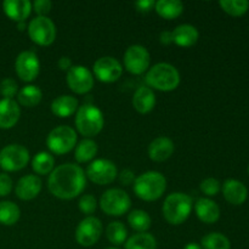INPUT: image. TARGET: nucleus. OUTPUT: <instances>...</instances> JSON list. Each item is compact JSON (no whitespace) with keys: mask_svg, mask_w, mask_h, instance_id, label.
<instances>
[{"mask_svg":"<svg viewBox=\"0 0 249 249\" xmlns=\"http://www.w3.org/2000/svg\"><path fill=\"white\" fill-rule=\"evenodd\" d=\"M97 143L91 139H84L75 147L74 158L78 163H87L97 155Z\"/></svg>","mask_w":249,"mask_h":249,"instance_id":"cd10ccee","label":"nucleus"},{"mask_svg":"<svg viewBox=\"0 0 249 249\" xmlns=\"http://www.w3.org/2000/svg\"><path fill=\"white\" fill-rule=\"evenodd\" d=\"M160 43L164 44V45H169V44H172L173 43V32H169V31L162 32L160 36Z\"/></svg>","mask_w":249,"mask_h":249,"instance_id":"37998d69","label":"nucleus"},{"mask_svg":"<svg viewBox=\"0 0 249 249\" xmlns=\"http://www.w3.org/2000/svg\"><path fill=\"white\" fill-rule=\"evenodd\" d=\"M145 80L148 88L160 91H173L180 84V73L170 63H156L146 73Z\"/></svg>","mask_w":249,"mask_h":249,"instance_id":"7ed1b4c3","label":"nucleus"},{"mask_svg":"<svg viewBox=\"0 0 249 249\" xmlns=\"http://www.w3.org/2000/svg\"><path fill=\"white\" fill-rule=\"evenodd\" d=\"M196 215L202 223L214 224L220 218V208L211 198H199L195 204Z\"/></svg>","mask_w":249,"mask_h":249,"instance_id":"412c9836","label":"nucleus"},{"mask_svg":"<svg viewBox=\"0 0 249 249\" xmlns=\"http://www.w3.org/2000/svg\"><path fill=\"white\" fill-rule=\"evenodd\" d=\"M2 10L9 18L15 22H24L32 12V2L29 0H5Z\"/></svg>","mask_w":249,"mask_h":249,"instance_id":"aec40b11","label":"nucleus"},{"mask_svg":"<svg viewBox=\"0 0 249 249\" xmlns=\"http://www.w3.org/2000/svg\"><path fill=\"white\" fill-rule=\"evenodd\" d=\"M49 191L60 199H73L87 186V177L79 165L65 163L56 167L49 175Z\"/></svg>","mask_w":249,"mask_h":249,"instance_id":"f257e3e1","label":"nucleus"},{"mask_svg":"<svg viewBox=\"0 0 249 249\" xmlns=\"http://www.w3.org/2000/svg\"><path fill=\"white\" fill-rule=\"evenodd\" d=\"M167 189V180L160 172H146L139 175L134 181V192L140 199L146 202L157 201Z\"/></svg>","mask_w":249,"mask_h":249,"instance_id":"f03ea898","label":"nucleus"},{"mask_svg":"<svg viewBox=\"0 0 249 249\" xmlns=\"http://www.w3.org/2000/svg\"><path fill=\"white\" fill-rule=\"evenodd\" d=\"M87 177L97 185H108L118 177L116 164L109 160H95L88 165Z\"/></svg>","mask_w":249,"mask_h":249,"instance_id":"9b49d317","label":"nucleus"},{"mask_svg":"<svg viewBox=\"0 0 249 249\" xmlns=\"http://www.w3.org/2000/svg\"><path fill=\"white\" fill-rule=\"evenodd\" d=\"M57 66L61 71H67L68 72V71L72 68L73 63H72V60H71L70 57H67V56H62V57L58 60Z\"/></svg>","mask_w":249,"mask_h":249,"instance_id":"79ce46f5","label":"nucleus"},{"mask_svg":"<svg viewBox=\"0 0 249 249\" xmlns=\"http://www.w3.org/2000/svg\"><path fill=\"white\" fill-rule=\"evenodd\" d=\"M17 28H18L19 31H24V28H26V23H24V22H18V23H17Z\"/></svg>","mask_w":249,"mask_h":249,"instance_id":"a18cd8bd","label":"nucleus"},{"mask_svg":"<svg viewBox=\"0 0 249 249\" xmlns=\"http://www.w3.org/2000/svg\"><path fill=\"white\" fill-rule=\"evenodd\" d=\"M174 142L167 136L155 139L148 146V156L153 162H164L174 153Z\"/></svg>","mask_w":249,"mask_h":249,"instance_id":"6ab92c4d","label":"nucleus"},{"mask_svg":"<svg viewBox=\"0 0 249 249\" xmlns=\"http://www.w3.org/2000/svg\"><path fill=\"white\" fill-rule=\"evenodd\" d=\"M51 7L53 2L50 0H36L32 4V10H34L38 16H46L51 11Z\"/></svg>","mask_w":249,"mask_h":249,"instance_id":"4c0bfd02","label":"nucleus"},{"mask_svg":"<svg viewBox=\"0 0 249 249\" xmlns=\"http://www.w3.org/2000/svg\"><path fill=\"white\" fill-rule=\"evenodd\" d=\"M12 179L10 178V175L1 173L0 174V197H5L7 195H10L12 190Z\"/></svg>","mask_w":249,"mask_h":249,"instance_id":"58836bf2","label":"nucleus"},{"mask_svg":"<svg viewBox=\"0 0 249 249\" xmlns=\"http://www.w3.org/2000/svg\"><path fill=\"white\" fill-rule=\"evenodd\" d=\"M201 187V191L203 192L207 196H216L219 194V191L221 190V185L219 182V180H216L215 178H207L199 185Z\"/></svg>","mask_w":249,"mask_h":249,"instance_id":"c9c22d12","label":"nucleus"},{"mask_svg":"<svg viewBox=\"0 0 249 249\" xmlns=\"http://www.w3.org/2000/svg\"><path fill=\"white\" fill-rule=\"evenodd\" d=\"M151 56L147 49L142 45H131L124 53V66L129 73L140 75L150 68Z\"/></svg>","mask_w":249,"mask_h":249,"instance_id":"9d476101","label":"nucleus"},{"mask_svg":"<svg viewBox=\"0 0 249 249\" xmlns=\"http://www.w3.org/2000/svg\"><path fill=\"white\" fill-rule=\"evenodd\" d=\"M199 33L191 24H180L173 31V43L181 48H190L198 40Z\"/></svg>","mask_w":249,"mask_h":249,"instance_id":"b1692460","label":"nucleus"},{"mask_svg":"<svg viewBox=\"0 0 249 249\" xmlns=\"http://www.w3.org/2000/svg\"><path fill=\"white\" fill-rule=\"evenodd\" d=\"M19 216H21V211L17 204L10 201L0 202V224L1 225H15L19 220Z\"/></svg>","mask_w":249,"mask_h":249,"instance_id":"c85d7f7f","label":"nucleus"},{"mask_svg":"<svg viewBox=\"0 0 249 249\" xmlns=\"http://www.w3.org/2000/svg\"><path fill=\"white\" fill-rule=\"evenodd\" d=\"M128 223L133 230L141 233L146 232V231L151 228L152 220H151V216L148 215V213H146L145 211L135 209V211H131L130 213H129Z\"/></svg>","mask_w":249,"mask_h":249,"instance_id":"c756f323","label":"nucleus"},{"mask_svg":"<svg viewBox=\"0 0 249 249\" xmlns=\"http://www.w3.org/2000/svg\"><path fill=\"white\" fill-rule=\"evenodd\" d=\"M133 106L139 113L146 114L156 106V95L148 87H140L133 96Z\"/></svg>","mask_w":249,"mask_h":249,"instance_id":"4be33fe9","label":"nucleus"},{"mask_svg":"<svg viewBox=\"0 0 249 249\" xmlns=\"http://www.w3.org/2000/svg\"><path fill=\"white\" fill-rule=\"evenodd\" d=\"M41 191V180L36 175H24L18 180L15 189V194L22 201L34 199Z\"/></svg>","mask_w":249,"mask_h":249,"instance_id":"dca6fc26","label":"nucleus"},{"mask_svg":"<svg viewBox=\"0 0 249 249\" xmlns=\"http://www.w3.org/2000/svg\"><path fill=\"white\" fill-rule=\"evenodd\" d=\"M15 71L18 78L23 82H33L40 71V62L33 51H22L15 62Z\"/></svg>","mask_w":249,"mask_h":249,"instance_id":"ddd939ff","label":"nucleus"},{"mask_svg":"<svg viewBox=\"0 0 249 249\" xmlns=\"http://www.w3.org/2000/svg\"><path fill=\"white\" fill-rule=\"evenodd\" d=\"M0 94L4 99H14L18 94V85H17L16 80H14L12 78H5L0 83Z\"/></svg>","mask_w":249,"mask_h":249,"instance_id":"f704fd0d","label":"nucleus"},{"mask_svg":"<svg viewBox=\"0 0 249 249\" xmlns=\"http://www.w3.org/2000/svg\"><path fill=\"white\" fill-rule=\"evenodd\" d=\"M202 249H230V240L225 235L219 232H212L204 236L201 241Z\"/></svg>","mask_w":249,"mask_h":249,"instance_id":"473e14b6","label":"nucleus"},{"mask_svg":"<svg viewBox=\"0 0 249 249\" xmlns=\"http://www.w3.org/2000/svg\"><path fill=\"white\" fill-rule=\"evenodd\" d=\"M131 199L122 189H109L102 194L100 207L105 214L111 216H121L130 209Z\"/></svg>","mask_w":249,"mask_h":249,"instance_id":"0eeeda50","label":"nucleus"},{"mask_svg":"<svg viewBox=\"0 0 249 249\" xmlns=\"http://www.w3.org/2000/svg\"><path fill=\"white\" fill-rule=\"evenodd\" d=\"M94 74L100 82L113 83L122 77L123 67L117 58L112 56H104L94 63Z\"/></svg>","mask_w":249,"mask_h":249,"instance_id":"2eb2a0df","label":"nucleus"},{"mask_svg":"<svg viewBox=\"0 0 249 249\" xmlns=\"http://www.w3.org/2000/svg\"><path fill=\"white\" fill-rule=\"evenodd\" d=\"M78 206H79V209L82 213L90 215V214H92L96 211L97 201L92 195H84V196L80 197Z\"/></svg>","mask_w":249,"mask_h":249,"instance_id":"e433bc0d","label":"nucleus"},{"mask_svg":"<svg viewBox=\"0 0 249 249\" xmlns=\"http://www.w3.org/2000/svg\"><path fill=\"white\" fill-rule=\"evenodd\" d=\"M221 9L230 16H243L249 9V1L247 0H221L219 1Z\"/></svg>","mask_w":249,"mask_h":249,"instance_id":"72a5a7b5","label":"nucleus"},{"mask_svg":"<svg viewBox=\"0 0 249 249\" xmlns=\"http://www.w3.org/2000/svg\"><path fill=\"white\" fill-rule=\"evenodd\" d=\"M125 249H157V241L151 233H136L126 240Z\"/></svg>","mask_w":249,"mask_h":249,"instance_id":"7c9ffc66","label":"nucleus"},{"mask_svg":"<svg viewBox=\"0 0 249 249\" xmlns=\"http://www.w3.org/2000/svg\"><path fill=\"white\" fill-rule=\"evenodd\" d=\"M155 10L162 18H178L184 11V4L179 0H160L155 4Z\"/></svg>","mask_w":249,"mask_h":249,"instance_id":"393cba45","label":"nucleus"},{"mask_svg":"<svg viewBox=\"0 0 249 249\" xmlns=\"http://www.w3.org/2000/svg\"><path fill=\"white\" fill-rule=\"evenodd\" d=\"M224 198L233 206H241L248 197V190L243 182L236 179H228L223 184Z\"/></svg>","mask_w":249,"mask_h":249,"instance_id":"f3484780","label":"nucleus"},{"mask_svg":"<svg viewBox=\"0 0 249 249\" xmlns=\"http://www.w3.org/2000/svg\"><path fill=\"white\" fill-rule=\"evenodd\" d=\"M77 133L68 125H60L53 128L46 138L48 148L53 155H66L75 147Z\"/></svg>","mask_w":249,"mask_h":249,"instance_id":"423d86ee","label":"nucleus"},{"mask_svg":"<svg viewBox=\"0 0 249 249\" xmlns=\"http://www.w3.org/2000/svg\"><path fill=\"white\" fill-rule=\"evenodd\" d=\"M156 2L153 0H140V1L135 2V7L141 12H148L155 7Z\"/></svg>","mask_w":249,"mask_h":249,"instance_id":"a19ab883","label":"nucleus"},{"mask_svg":"<svg viewBox=\"0 0 249 249\" xmlns=\"http://www.w3.org/2000/svg\"><path fill=\"white\" fill-rule=\"evenodd\" d=\"M43 97V92L36 85H26L17 94V101L23 107H36Z\"/></svg>","mask_w":249,"mask_h":249,"instance_id":"a878e982","label":"nucleus"},{"mask_svg":"<svg viewBox=\"0 0 249 249\" xmlns=\"http://www.w3.org/2000/svg\"><path fill=\"white\" fill-rule=\"evenodd\" d=\"M32 168L38 175H48L55 169V158L49 152L36 153L32 160Z\"/></svg>","mask_w":249,"mask_h":249,"instance_id":"bb28decb","label":"nucleus"},{"mask_svg":"<svg viewBox=\"0 0 249 249\" xmlns=\"http://www.w3.org/2000/svg\"><path fill=\"white\" fill-rule=\"evenodd\" d=\"M78 100L72 95H61L51 102V112L56 117L67 118L78 111Z\"/></svg>","mask_w":249,"mask_h":249,"instance_id":"5701e85b","label":"nucleus"},{"mask_svg":"<svg viewBox=\"0 0 249 249\" xmlns=\"http://www.w3.org/2000/svg\"><path fill=\"white\" fill-rule=\"evenodd\" d=\"M67 84L75 94H87L94 87L92 73L84 66H72L67 72Z\"/></svg>","mask_w":249,"mask_h":249,"instance_id":"4468645a","label":"nucleus"},{"mask_svg":"<svg viewBox=\"0 0 249 249\" xmlns=\"http://www.w3.org/2000/svg\"><path fill=\"white\" fill-rule=\"evenodd\" d=\"M28 36L36 44L40 46H49L56 39V26L48 16H36L29 22Z\"/></svg>","mask_w":249,"mask_h":249,"instance_id":"6e6552de","label":"nucleus"},{"mask_svg":"<svg viewBox=\"0 0 249 249\" xmlns=\"http://www.w3.org/2000/svg\"><path fill=\"white\" fill-rule=\"evenodd\" d=\"M184 249H202L201 245H198V243H187L186 246H185Z\"/></svg>","mask_w":249,"mask_h":249,"instance_id":"c03bdc74","label":"nucleus"},{"mask_svg":"<svg viewBox=\"0 0 249 249\" xmlns=\"http://www.w3.org/2000/svg\"><path fill=\"white\" fill-rule=\"evenodd\" d=\"M21 116L19 105L15 100H0V128L11 129L16 125Z\"/></svg>","mask_w":249,"mask_h":249,"instance_id":"a211bd4d","label":"nucleus"},{"mask_svg":"<svg viewBox=\"0 0 249 249\" xmlns=\"http://www.w3.org/2000/svg\"><path fill=\"white\" fill-rule=\"evenodd\" d=\"M104 124V114L95 105L85 104L78 108L75 114V126L77 130L87 139L101 133Z\"/></svg>","mask_w":249,"mask_h":249,"instance_id":"39448f33","label":"nucleus"},{"mask_svg":"<svg viewBox=\"0 0 249 249\" xmlns=\"http://www.w3.org/2000/svg\"><path fill=\"white\" fill-rule=\"evenodd\" d=\"M192 204V198L189 195L182 192L170 194L163 203V216L170 225H180L191 214Z\"/></svg>","mask_w":249,"mask_h":249,"instance_id":"20e7f679","label":"nucleus"},{"mask_svg":"<svg viewBox=\"0 0 249 249\" xmlns=\"http://www.w3.org/2000/svg\"><path fill=\"white\" fill-rule=\"evenodd\" d=\"M248 174H249V165H248Z\"/></svg>","mask_w":249,"mask_h":249,"instance_id":"de8ad7c7","label":"nucleus"},{"mask_svg":"<svg viewBox=\"0 0 249 249\" xmlns=\"http://www.w3.org/2000/svg\"><path fill=\"white\" fill-rule=\"evenodd\" d=\"M29 162V152L18 143L7 145L0 151V167L6 172H18Z\"/></svg>","mask_w":249,"mask_h":249,"instance_id":"1a4fd4ad","label":"nucleus"},{"mask_svg":"<svg viewBox=\"0 0 249 249\" xmlns=\"http://www.w3.org/2000/svg\"><path fill=\"white\" fill-rule=\"evenodd\" d=\"M102 224L95 216H87L78 224L75 229V241L82 247H91L100 240L102 233Z\"/></svg>","mask_w":249,"mask_h":249,"instance_id":"f8f14e48","label":"nucleus"},{"mask_svg":"<svg viewBox=\"0 0 249 249\" xmlns=\"http://www.w3.org/2000/svg\"><path fill=\"white\" fill-rule=\"evenodd\" d=\"M119 177V181H121L122 185H124V186H130V185L134 184V181H135V174H134L133 170L130 169H124L122 170L121 174L118 175Z\"/></svg>","mask_w":249,"mask_h":249,"instance_id":"ea45409f","label":"nucleus"},{"mask_svg":"<svg viewBox=\"0 0 249 249\" xmlns=\"http://www.w3.org/2000/svg\"><path fill=\"white\" fill-rule=\"evenodd\" d=\"M106 236L109 242L114 246H121L126 242L128 230L121 221H112L106 228Z\"/></svg>","mask_w":249,"mask_h":249,"instance_id":"2f4dec72","label":"nucleus"},{"mask_svg":"<svg viewBox=\"0 0 249 249\" xmlns=\"http://www.w3.org/2000/svg\"><path fill=\"white\" fill-rule=\"evenodd\" d=\"M106 249H119V248H114V247H109V248H106Z\"/></svg>","mask_w":249,"mask_h":249,"instance_id":"49530a36","label":"nucleus"}]
</instances>
